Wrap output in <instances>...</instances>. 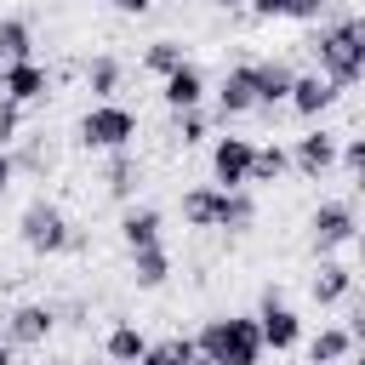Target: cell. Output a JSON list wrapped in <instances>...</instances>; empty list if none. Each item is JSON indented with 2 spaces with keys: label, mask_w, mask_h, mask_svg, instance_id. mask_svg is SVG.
Segmentation results:
<instances>
[{
  "label": "cell",
  "mask_w": 365,
  "mask_h": 365,
  "mask_svg": "<svg viewBox=\"0 0 365 365\" xmlns=\"http://www.w3.org/2000/svg\"><path fill=\"white\" fill-rule=\"evenodd\" d=\"M308 51L319 63L325 80L336 86H359L365 80V11H348V17H331L308 34Z\"/></svg>",
  "instance_id": "cell-1"
},
{
  "label": "cell",
  "mask_w": 365,
  "mask_h": 365,
  "mask_svg": "<svg viewBox=\"0 0 365 365\" xmlns=\"http://www.w3.org/2000/svg\"><path fill=\"white\" fill-rule=\"evenodd\" d=\"M194 342H200V354L211 365H262V354H268L257 314H217V319L200 325Z\"/></svg>",
  "instance_id": "cell-2"
},
{
  "label": "cell",
  "mask_w": 365,
  "mask_h": 365,
  "mask_svg": "<svg viewBox=\"0 0 365 365\" xmlns=\"http://www.w3.org/2000/svg\"><path fill=\"white\" fill-rule=\"evenodd\" d=\"M17 240L34 251V257H63V251H74V222H68V211L57 205V200H29L23 205V217H17Z\"/></svg>",
  "instance_id": "cell-3"
},
{
  "label": "cell",
  "mask_w": 365,
  "mask_h": 365,
  "mask_svg": "<svg viewBox=\"0 0 365 365\" xmlns=\"http://www.w3.org/2000/svg\"><path fill=\"white\" fill-rule=\"evenodd\" d=\"M74 143L91 148V154H120V148L137 143V114L125 103H91L74 125Z\"/></svg>",
  "instance_id": "cell-4"
},
{
  "label": "cell",
  "mask_w": 365,
  "mask_h": 365,
  "mask_svg": "<svg viewBox=\"0 0 365 365\" xmlns=\"http://www.w3.org/2000/svg\"><path fill=\"white\" fill-rule=\"evenodd\" d=\"M359 240V211H354V200H319L314 211H308V245H314V257H336L342 245H354Z\"/></svg>",
  "instance_id": "cell-5"
},
{
  "label": "cell",
  "mask_w": 365,
  "mask_h": 365,
  "mask_svg": "<svg viewBox=\"0 0 365 365\" xmlns=\"http://www.w3.org/2000/svg\"><path fill=\"white\" fill-rule=\"evenodd\" d=\"M257 325H262V342H268L274 354H291V348H302V314L285 302V291H279V285H262Z\"/></svg>",
  "instance_id": "cell-6"
},
{
  "label": "cell",
  "mask_w": 365,
  "mask_h": 365,
  "mask_svg": "<svg viewBox=\"0 0 365 365\" xmlns=\"http://www.w3.org/2000/svg\"><path fill=\"white\" fill-rule=\"evenodd\" d=\"M336 160H342V137H336V131H325V125H308V131L291 143V171H297V177H308V182H319Z\"/></svg>",
  "instance_id": "cell-7"
},
{
  "label": "cell",
  "mask_w": 365,
  "mask_h": 365,
  "mask_svg": "<svg viewBox=\"0 0 365 365\" xmlns=\"http://www.w3.org/2000/svg\"><path fill=\"white\" fill-rule=\"evenodd\" d=\"M251 165H257V143L251 137H217L211 143V182L217 188H251Z\"/></svg>",
  "instance_id": "cell-8"
},
{
  "label": "cell",
  "mask_w": 365,
  "mask_h": 365,
  "mask_svg": "<svg viewBox=\"0 0 365 365\" xmlns=\"http://www.w3.org/2000/svg\"><path fill=\"white\" fill-rule=\"evenodd\" d=\"M51 331H57V308H51V302H17V308L6 314L11 348H46Z\"/></svg>",
  "instance_id": "cell-9"
},
{
  "label": "cell",
  "mask_w": 365,
  "mask_h": 365,
  "mask_svg": "<svg viewBox=\"0 0 365 365\" xmlns=\"http://www.w3.org/2000/svg\"><path fill=\"white\" fill-rule=\"evenodd\" d=\"M217 120H240V114H251L257 108V74H251V63H234L222 80H217Z\"/></svg>",
  "instance_id": "cell-10"
},
{
  "label": "cell",
  "mask_w": 365,
  "mask_h": 365,
  "mask_svg": "<svg viewBox=\"0 0 365 365\" xmlns=\"http://www.w3.org/2000/svg\"><path fill=\"white\" fill-rule=\"evenodd\" d=\"M0 97H11V103H46L51 97V68L46 63H11V68H0Z\"/></svg>",
  "instance_id": "cell-11"
},
{
  "label": "cell",
  "mask_w": 365,
  "mask_h": 365,
  "mask_svg": "<svg viewBox=\"0 0 365 365\" xmlns=\"http://www.w3.org/2000/svg\"><path fill=\"white\" fill-rule=\"evenodd\" d=\"M160 97H165V108H171V114H177V108H205V97H211L205 68L188 57L177 74H165V80H160Z\"/></svg>",
  "instance_id": "cell-12"
},
{
  "label": "cell",
  "mask_w": 365,
  "mask_h": 365,
  "mask_svg": "<svg viewBox=\"0 0 365 365\" xmlns=\"http://www.w3.org/2000/svg\"><path fill=\"white\" fill-rule=\"evenodd\" d=\"M160 234H165V217H160L154 205H137V200H131V205L120 211V245H125V257H131V251H148V245H165Z\"/></svg>",
  "instance_id": "cell-13"
},
{
  "label": "cell",
  "mask_w": 365,
  "mask_h": 365,
  "mask_svg": "<svg viewBox=\"0 0 365 365\" xmlns=\"http://www.w3.org/2000/svg\"><path fill=\"white\" fill-rule=\"evenodd\" d=\"M308 297H314L319 308L348 302V297H354V268H348V262H336V257H319V262H314V274H308Z\"/></svg>",
  "instance_id": "cell-14"
},
{
  "label": "cell",
  "mask_w": 365,
  "mask_h": 365,
  "mask_svg": "<svg viewBox=\"0 0 365 365\" xmlns=\"http://www.w3.org/2000/svg\"><path fill=\"white\" fill-rule=\"evenodd\" d=\"M251 74H257V108H279V103H291L297 68H291L285 57H257Z\"/></svg>",
  "instance_id": "cell-15"
},
{
  "label": "cell",
  "mask_w": 365,
  "mask_h": 365,
  "mask_svg": "<svg viewBox=\"0 0 365 365\" xmlns=\"http://www.w3.org/2000/svg\"><path fill=\"white\" fill-rule=\"evenodd\" d=\"M336 91H342V86L325 80L319 68H314V74H297V86H291V114H297V120H319V114L336 103Z\"/></svg>",
  "instance_id": "cell-16"
},
{
  "label": "cell",
  "mask_w": 365,
  "mask_h": 365,
  "mask_svg": "<svg viewBox=\"0 0 365 365\" xmlns=\"http://www.w3.org/2000/svg\"><path fill=\"white\" fill-rule=\"evenodd\" d=\"M137 188H143V160L131 154V148H120V154H108V165H103V194L108 200H137Z\"/></svg>",
  "instance_id": "cell-17"
},
{
  "label": "cell",
  "mask_w": 365,
  "mask_h": 365,
  "mask_svg": "<svg viewBox=\"0 0 365 365\" xmlns=\"http://www.w3.org/2000/svg\"><path fill=\"white\" fill-rule=\"evenodd\" d=\"M302 348H308V365H348L359 342L348 336V325H319V331H314Z\"/></svg>",
  "instance_id": "cell-18"
},
{
  "label": "cell",
  "mask_w": 365,
  "mask_h": 365,
  "mask_svg": "<svg viewBox=\"0 0 365 365\" xmlns=\"http://www.w3.org/2000/svg\"><path fill=\"white\" fill-rule=\"evenodd\" d=\"M148 348H154V342H148L143 325H131V319L108 325V336H103V359H108V365H137Z\"/></svg>",
  "instance_id": "cell-19"
},
{
  "label": "cell",
  "mask_w": 365,
  "mask_h": 365,
  "mask_svg": "<svg viewBox=\"0 0 365 365\" xmlns=\"http://www.w3.org/2000/svg\"><path fill=\"white\" fill-rule=\"evenodd\" d=\"M86 91L97 97V103H114V91H120V80H125V63L114 57V51H97V57H86Z\"/></svg>",
  "instance_id": "cell-20"
},
{
  "label": "cell",
  "mask_w": 365,
  "mask_h": 365,
  "mask_svg": "<svg viewBox=\"0 0 365 365\" xmlns=\"http://www.w3.org/2000/svg\"><path fill=\"white\" fill-rule=\"evenodd\" d=\"M217 211H222V188H217V182L182 188V222H188V228H217Z\"/></svg>",
  "instance_id": "cell-21"
},
{
  "label": "cell",
  "mask_w": 365,
  "mask_h": 365,
  "mask_svg": "<svg viewBox=\"0 0 365 365\" xmlns=\"http://www.w3.org/2000/svg\"><path fill=\"white\" fill-rule=\"evenodd\" d=\"M217 228L222 234H251L257 228V200H251V188H222V211H217Z\"/></svg>",
  "instance_id": "cell-22"
},
{
  "label": "cell",
  "mask_w": 365,
  "mask_h": 365,
  "mask_svg": "<svg viewBox=\"0 0 365 365\" xmlns=\"http://www.w3.org/2000/svg\"><path fill=\"white\" fill-rule=\"evenodd\" d=\"M165 279H171V251H165V245L131 251V285H137V291H160Z\"/></svg>",
  "instance_id": "cell-23"
},
{
  "label": "cell",
  "mask_w": 365,
  "mask_h": 365,
  "mask_svg": "<svg viewBox=\"0 0 365 365\" xmlns=\"http://www.w3.org/2000/svg\"><path fill=\"white\" fill-rule=\"evenodd\" d=\"M29 57H34V29H29V17H0V68L29 63Z\"/></svg>",
  "instance_id": "cell-24"
},
{
  "label": "cell",
  "mask_w": 365,
  "mask_h": 365,
  "mask_svg": "<svg viewBox=\"0 0 365 365\" xmlns=\"http://www.w3.org/2000/svg\"><path fill=\"white\" fill-rule=\"evenodd\" d=\"M205 137H211V114H205V108H177V114H171V143L200 148Z\"/></svg>",
  "instance_id": "cell-25"
},
{
  "label": "cell",
  "mask_w": 365,
  "mask_h": 365,
  "mask_svg": "<svg viewBox=\"0 0 365 365\" xmlns=\"http://www.w3.org/2000/svg\"><path fill=\"white\" fill-rule=\"evenodd\" d=\"M182 63H188V51H182L177 40H148V46H143V68H148V74H160V80H165V74H177Z\"/></svg>",
  "instance_id": "cell-26"
},
{
  "label": "cell",
  "mask_w": 365,
  "mask_h": 365,
  "mask_svg": "<svg viewBox=\"0 0 365 365\" xmlns=\"http://www.w3.org/2000/svg\"><path fill=\"white\" fill-rule=\"evenodd\" d=\"M285 171H291V148L268 143V148H257V165H251V188H257V182H279Z\"/></svg>",
  "instance_id": "cell-27"
},
{
  "label": "cell",
  "mask_w": 365,
  "mask_h": 365,
  "mask_svg": "<svg viewBox=\"0 0 365 365\" xmlns=\"http://www.w3.org/2000/svg\"><path fill=\"white\" fill-rule=\"evenodd\" d=\"M194 354H200L194 336H165V342H154V348L143 354V365H188Z\"/></svg>",
  "instance_id": "cell-28"
},
{
  "label": "cell",
  "mask_w": 365,
  "mask_h": 365,
  "mask_svg": "<svg viewBox=\"0 0 365 365\" xmlns=\"http://www.w3.org/2000/svg\"><path fill=\"white\" fill-rule=\"evenodd\" d=\"M23 143V103L0 97V148H17Z\"/></svg>",
  "instance_id": "cell-29"
},
{
  "label": "cell",
  "mask_w": 365,
  "mask_h": 365,
  "mask_svg": "<svg viewBox=\"0 0 365 365\" xmlns=\"http://www.w3.org/2000/svg\"><path fill=\"white\" fill-rule=\"evenodd\" d=\"M348 177H359L365 171V137H342V160H336Z\"/></svg>",
  "instance_id": "cell-30"
},
{
  "label": "cell",
  "mask_w": 365,
  "mask_h": 365,
  "mask_svg": "<svg viewBox=\"0 0 365 365\" xmlns=\"http://www.w3.org/2000/svg\"><path fill=\"white\" fill-rule=\"evenodd\" d=\"M325 6H331V0H291V11H285V17H291V23H319V17H325Z\"/></svg>",
  "instance_id": "cell-31"
},
{
  "label": "cell",
  "mask_w": 365,
  "mask_h": 365,
  "mask_svg": "<svg viewBox=\"0 0 365 365\" xmlns=\"http://www.w3.org/2000/svg\"><path fill=\"white\" fill-rule=\"evenodd\" d=\"M285 11H291V0H251V17H262V23H274Z\"/></svg>",
  "instance_id": "cell-32"
},
{
  "label": "cell",
  "mask_w": 365,
  "mask_h": 365,
  "mask_svg": "<svg viewBox=\"0 0 365 365\" xmlns=\"http://www.w3.org/2000/svg\"><path fill=\"white\" fill-rule=\"evenodd\" d=\"M348 336H354V342H365V297L348 308Z\"/></svg>",
  "instance_id": "cell-33"
},
{
  "label": "cell",
  "mask_w": 365,
  "mask_h": 365,
  "mask_svg": "<svg viewBox=\"0 0 365 365\" xmlns=\"http://www.w3.org/2000/svg\"><path fill=\"white\" fill-rule=\"evenodd\" d=\"M11 182H17V160H11V148H0V200H6Z\"/></svg>",
  "instance_id": "cell-34"
},
{
  "label": "cell",
  "mask_w": 365,
  "mask_h": 365,
  "mask_svg": "<svg viewBox=\"0 0 365 365\" xmlns=\"http://www.w3.org/2000/svg\"><path fill=\"white\" fill-rule=\"evenodd\" d=\"M114 11H120V17H148L154 0H114Z\"/></svg>",
  "instance_id": "cell-35"
},
{
  "label": "cell",
  "mask_w": 365,
  "mask_h": 365,
  "mask_svg": "<svg viewBox=\"0 0 365 365\" xmlns=\"http://www.w3.org/2000/svg\"><path fill=\"white\" fill-rule=\"evenodd\" d=\"M17 359V348H11V336H0V365H11Z\"/></svg>",
  "instance_id": "cell-36"
},
{
  "label": "cell",
  "mask_w": 365,
  "mask_h": 365,
  "mask_svg": "<svg viewBox=\"0 0 365 365\" xmlns=\"http://www.w3.org/2000/svg\"><path fill=\"white\" fill-rule=\"evenodd\" d=\"M217 11H240V6H251V0H211Z\"/></svg>",
  "instance_id": "cell-37"
},
{
  "label": "cell",
  "mask_w": 365,
  "mask_h": 365,
  "mask_svg": "<svg viewBox=\"0 0 365 365\" xmlns=\"http://www.w3.org/2000/svg\"><path fill=\"white\" fill-rule=\"evenodd\" d=\"M354 194H359V200H365V171H359V177H354Z\"/></svg>",
  "instance_id": "cell-38"
},
{
  "label": "cell",
  "mask_w": 365,
  "mask_h": 365,
  "mask_svg": "<svg viewBox=\"0 0 365 365\" xmlns=\"http://www.w3.org/2000/svg\"><path fill=\"white\" fill-rule=\"evenodd\" d=\"M348 365H365V342H359V348H354V359H348Z\"/></svg>",
  "instance_id": "cell-39"
},
{
  "label": "cell",
  "mask_w": 365,
  "mask_h": 365,
  "mask_svg": "<svg viewBox=\"0 0 365 365\" xmlns=\"http://www.w3.org/2000/svg\"><path fill=\"white\" fill-rule=\"evenodd\" d=\"M354 245H359V251H365V222H359V240H354Z\"/></svg>",
  "instance_id": "cell-40"
},
{
  "label": "cell",
  "mask_w": 365,
  "mask_h": 365,
  "mask_svg": "<svg viewBox=\"0 0 365 365\" xmlns=\"http://www.w3.org/2000/svg\"><path fill=\"white\" fill-rule=\"evenodd\" d=\"M63 365H91V359H63Z\"/></svg>",
  "instance_id": "cell-41"
},
{
  "label": "cell",
  "mask_w": 365,
  "mask_h": 365,
  "mask_svg": "<svg viewBox=\"0 0 365 365\" xmlns=\"http://www.w3.org/2000/svg\"><path fill=\"white\" fill-rule=\"evenodd\" d=\"M137 365H143V359H137Z\"/></svg>",
  "instance_id": "cell-42"
}]
</instances>
